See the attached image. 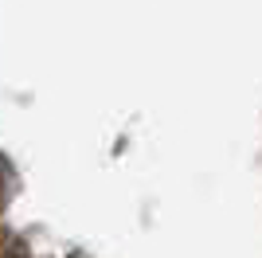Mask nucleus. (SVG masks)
Returning <instances> with one entry per match:
<instances>
[{"instance_id":"1","label":"nucleus","mask_w":262,"mask_h":258,"mask_svg":"<svg viewBox=\"0 0 262 258\" xmlns=\"http://www.w3.org/2000/svg\"><path fill=\"white\" fill-rule=\"evenodd\" d=\"M0 258H28V250H24L8 231H0Z\"/></svg>"}]
</instances>
